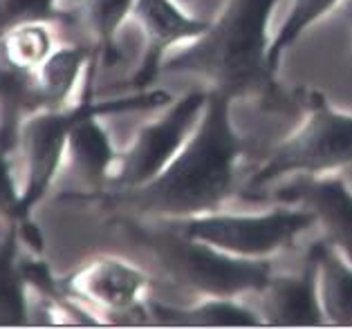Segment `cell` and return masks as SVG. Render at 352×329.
Returning <instances> with one entry per match:
<instances>
[{
	"label": "cell",
	"instance_id": "cell-1",
	"mask_svg": "<svg viewBox=\"0 0 352 329\" xmlns=\"http://www.w3.org/2000/svg\"><path fill=\"white\" fill-rule=\"evenodd\" d=\"M234 99L209 90L207 106L182 148L146 184L81 195L128 218H191L220 211L243 186L245 144L231 119Z\"/></svg>",
	"mask_w": 352,
	"mask_h": 329
},
{
	"label": "cell",
	"instance_id": "cell-2",
	"mask_svg": "<svg viewBox=\"0 0 352 329\" xmlns=\"http://www.w3.org/2000/svg\"><path fill=\"white\" fill-rule=\"evenodd\" d=\"M280 0H225L200 38L164 58L162 74H186L225 92L234 101L276 94V70L270 65V23Z\"/></svg>",
	"mask_w": 352,
	"mask_h": 329
},
{
	"label": "cell",
	"instance_id": "cell-3",
	"mask_svg": "<svg viewBox=\"0 0 352 329\" xmlns=\"http://www.w3.org/2000/svg\"><path fill=\"white\" fill-rule=\"evenodd\" d=\"M117 222L148 251L166 280L195 296L243 298L261 291L274 273L270 260L231 256L207 242L186 238L168 220L117 215Z\"/></svg>",
	"mask_w": 352,
	"mask_h": 329
},
{
	"label": "cell",
	"instance_id": "cell-4",
	"mask_svg": "<svg viewBox=\"0 0 352 329\" xmlns=\"http://www.w3.org/2000/svg\"><path fill=\"white\" fill-rule=\"evenodd\" d=\"M352 170V112L334 108L323 92L310 90L300 124L278 141L247 181V197L280 179Z\"/></svg>",
	"mask_w": 352,
	"mask_h": 329
},
{
	"label": "cell",
	"instance_id": "cell-5",
	"mask_svg": "<svg viewBox=\"0 0 352 329\" xmlns=\"http://www.w3.org/2000/svg\"><path fill=\"white\" fill-rule=\"evenodd\" d=\"M97 72L99 67L92 60L79 99L72 106L32 110L16 126L14 139L7 152H10L14 179L19 186L23 218H30L36 204L56 184L70 130L76 124V119L97 99V85H94Z\"/></svg>",
	"mask_w": 352,
	"mask_h": 329
},
{
	"label": "cell",
	"instance_id": "cell-6",
	"mask_svg": "<svg viewBox=\"0 0 352 329\" xmlns=\"http://www.w3.org/2000/svg\"><path fill=\"white\" fill-rule=\"evenodd\" d=\"M168 222L186 238L249 260H270L280 251L294 249L296 242L314 229V215L303 206L287 202H278L258 213H229L220 209Z\"/></svg>",
	"mask_w": 352,
	"mask_h": 329
},
{
	"label": "cell",
	"instance_id": "cell-7",
	"mask_svg": "<svg viewBox=\"0 0 352 329\" xmlns=\"http://www.w3.org/2000/svg\"><path fill=\"white\" fill-rule=\"evenodd\" d=\"M209 90H193L173 99L160 117L137 128L133 139L117 152L113 175L104 190H128L151 181L182 148L200 121Z\"/></svg>",
	"mask_w": 352,
	"mask_h": 329
},
{
	"label": "cell",
	"instance_id": "cell-8",
	"mask_svg": "<svg viewBox=\"0 0 352 329\" xmlns=\"http://www.w3.org/2000/svg\"><path fill=\"white\" fill-rule=\"evenodd\" d=\"M61 280V291L94 316H148L151 275L140 264L117 256L85 260Z\"/></svg>",
	"mask_w": 352,
	"mask_h": 329
},
{
	"label": "cell",
	"instance_id": "cell-9",
	"mask_svg": "<svg viewBox=\"0 0 352 329\" xmlns=\"http://www.w3.org/2000/svg\"><path fill=\"white\" fill-rule=\"evenodd\" d=\"M131 19L140 25L144 36V54L131 76L135 92L148 90L162 74V63L170 52L200 38L211 23L182 10L177 0H137Z\"/></svg>",
	"mask_w": 352,
	"mask_h": 329
},
{
	"label": "cell",
	"instance_id": "cell-10",
	"mask_svg": "<svg viewBox=\"0 0 352 329\" xmlns=\"http://www.w3.org/2000/svg\"><path fill=\"white\" fill-rule=\"evenodd\" d=\"M274 200L310 211L321 240L352 262V186L341 172L287 177V184L274 190Z\"/></svg>",
	"mask_w": 352,
	"mask_h": 329
},
{
	"label": "cell",
	"instance_id": "cell-11",
	"mask_svg": "<svg viewBox=\"0 0 352 329\" xmlns=\"http://www.w3.org/2000/svg\"><path fill=\"white\" fill-rule=\"evenodd\" d=\"M256 309L263 325L272 327H319L325 325L319 284H316V262L307 249L303 269L292 275H274L256 291Z\"/></svg>",
	"mask_w": 352,
	"mask_h": 329
},
{
	"label": "cell",
	"instance_id": "cell-12",
	"mask_svg": "<svg viewBox=\"0 0 352 329\" xmlns=\"http://www.w3.org/2000/svg\"><path fill=\"white\" fill-rule=\"evenodd\" d=\"M94 49L85 43L56 45L34 72H30L36 108H67L79 99ZM81 92V90H79Z\"/></svg>",
	"mask_w": 352,
	"mask_h": 329
},
{
	"label": "cell",
	"instance_id": "cell-13",
	"mask_svg": "<svg viewBox=\"0 0 352 329\" xmlns=\"http://www.w3.org/2000/svg\"><path fill=\"white\" fill-rule=\"evenodd\" d=\"M148 316L168 327H261L263 318L243 298L197 296L188 305L151 302Z\"/></svg>",
	"mask_w": 352,
	"mask_h": 329
},
{
	"label": "cell",
	"instance_id": "cell-14",
	"mask_svg": "<svg viewBox=\"0 0 352 329\" xmlns=\"http://www.w3.org/2000/svg\"><path fill=\"white\" fill-rule=\"evenodd\" d=\"M137 0H76L65 23L79 27L85 45L94 49L99 67H110L119 60L117 34L133 16Z\"/></svg>",
	"mask_w": 352,
	"mask_h": 329
},
{
	"label": "cell",
	"instance_id": "cell-15",
	"mask_svg": "<svg viewBox=\"0 0 352 329\" xmlns=\"http://www.w3.org/2000/svg\"><path fill=\"white\" fill-rule=\"evenodd\" d=\"M310 253L316 262V284L325 325L352 327V262L323 240L314 242Z\"/></svg>",
	"mask_w": 352,
	"mask_h": 329
},
{
	"label": "cell",
	"instance_id": "cell-16",
	"mask_svg": "<svg viewBox=\"0 0 352 329\" xmlns=\"http://www.w3.org/2000/svg\"><path fill=\"white\" fill-rule=\"evenodd\" d=\"M54 47V36L47 23H21L0 36V60L14 70L34 72Z\"/></svg>",
	"mask_w": 352,
	"mask_h": 329
},
{
	"label": "cell",
	"instance_id": "cell-17",
	"mask_svg": "<svg viewBox=\"0 0 352 329\" xmlns=\"http://www.w3.org/2000/svg\"><path fill=\"white\" fill-rule=\"evenodd\" d=\"M343 0H289L285 19L278 25L270 43V65L278 72L283 54L303 36V34L330 16Z\"/></svg>",
	"mask_w": 352,
	"mask_h": 329
},
{
	"label": "cell",
	"instance_id": "cell-18",
	"mask_svg": "<svg viewBox=\"0 0 352 329\" xmlns=\"http://www.w3.org/2000/svg\"><path fill=\"white\" fill-rule=\"evenodd\" d=\"M67 12L56 0H0V36L21 23H65Z\"/></svg>",
	"mask_w": 352,
	"mask_h": 329
},
{
	"label": "cell",
	"instance_id": "cell-19",
	"mask_svg": "<svg viewBox=\"0 0 352 329\" xmlns=\"http://www.w3.org/2000/svg\"><path fill=\"white\" fill-rule=\"evenodd\" d=\"M346 23H348V34H350V49H352V0L346 3Z\"/></svg>",
	"mask_w": 352,
	"mask_h": 329
}]
</instances>
